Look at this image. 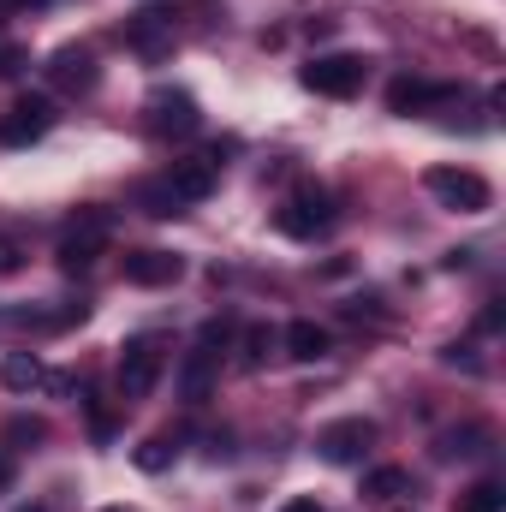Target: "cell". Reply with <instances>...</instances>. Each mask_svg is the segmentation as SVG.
Instances as JSON below:
<instances>
[{
  "mask_svg": "<svg viewBox=\"0 0 506 512\" xmlns=\"http://www.w3.org/2000/svg\"><path fill=\"white\" fill-rule=\"evenodd\" d=\"M126 42L143 48V54H161V42H167V12H137L126 24Z\"/></svg>",
  "mask_w": 506,
  "mask_h": 512,
  "instance_id": "9a60e30c",
  "label": "cell"
},
{
  "mask_svg": "<svg viewBox=\"0 0 506 512\" xmlns=\"http://www.w3.org/2000/svg\"><path fill=\"white\" fill-rule=\"evenodd\" d=\"M18 262H24V251L12 239H0V274H18Z\"/></svg>",
  "mask_w": 506,
  "mask_h": 512,
  "instance_id": "d4e9b609",
  "label": "cell"
},
{
  "mask_svg": "<svg viewBox=\"0 0 506 512\" xmlns=\"http://www.w3.org/2000/svg\"><path fill=\"white\" fill-rule=\"evenodd\" d=\"M6 483H12V459L0 453V489H6Z\"/></svg>",
  "mask_w": 506,
  "mask_h": 512,
  "instance_id": "4316f807",
  "label": "cell"
},
{
  "mask_svg": "<svg viewBox=\"0 0 506 512\" xmlns=\"http://www.w3.org/2000/svg\"><path fill=\"white\" fill-rule=\"evenodd\" d=\"M161 179H167V191H173L179 209H185V203H203V197L215 191V161H173Z\"/></svg>",
  "mask_w": 506,
  "mask_h": 512,
  "instance_id": "30bf717a",
  "label": "cell"
},
{
  "mask_svg": "<svg viewBox=\"0 0 506 512\" xmlns=\"http://www.w3.org/2000/svg\"><path fill=\"white\" fill-rule=\"evenodd\" d=\"M42 364L30 358V352H12V358H0V382L12 387V393H30V387H42Z\"/></svg>",
  "mask_w": 506,
  "mask_h": 512,
  "instance_id": "2e32d148",
  "label": "cell"
},
{
  "mask_svg": "<svg viewBox=\"0 0 506 512\" xmlns=\"http://www.w3.org/2000/svg\"><path fill=\"white\" fill-rule=\"evenodd\" d=\"M131 197H137V209H143V215H179V197L167 191V179H143Z\"/></svg>",
  "mask_w": 506,
  "mask_h": 512,
  "instance_id": "ffe728a7",
  "label": "cell"
},
{
  "mask_svg": "<svg viewBox=\"0 0 506 512\" xmlns=\"http://www.w3.org/2000/svg\"><path fill=\"white\" fill-rule=\"evenodd\" d=\"M42 72H48V84H54L60 96H90V90H96V78H102V66H96V54H90V48H60Z\"/></svg>",
  "mask_w": 506,
  "mask_h": 512,
  "instance_id": "52a82bcc",
  "label": "cell"
},
{
  "mask_svg": "<svg viewBox=\"0 0 506 512\" xmlns=\"http://www.w3.org/2000/svg\"><path fill=\"white\" fill-rule=\"evenodd\" d=\"M370 447H376V423H370V417H340V423H328V429L316 435V453H322L328 465H358Z\"/></svg>",
  "mask_w": 506,
  "mask_h": 512,
  "instance_id": "5b68a950",
  "label": "cell"
},
{
  "mask_svg": "<svg viewBox=\"0 0 506 512\" xmlns=\"http://www.w3.org/2000/svg\"><path fill=\"white\" fill-rule=\"evenodd\" d=\"M280 512H322V507H316V495H298V501H286Z\"/></svg>",
  "mask_w": 506,
  "mask_h": 512,
  "instance_id": "484cf974",
  "label": "cell"
},
{
  "mask_svg": "<svg viewBox=\"0 0 506 512\" xmlns=\"http://www.w3.org/2000/svg\"><path fill=\"white\" fill-rule=\"evenodd\" d=\"M274 227H280L286 239H316V233L334 227V197H328L322 185H298V191L274 209Z\"/></svg>",
  "mask_w": 506,
  "mask_h": 512,
  "instance_id": "7a4b0ae2",
  "label": "cell"
},
{
  "mask_svg": "<svg viewBox=\"0 0 506 512\" xmlns=\"http://www.w3.org/2000/svg\"><path fill=\"white\" fill-rule=\"evenodd\" d=\"M102 251H108V215H84V221L60 239V251H54V256H60V268H66V274H78V268H90Z\"/></svg>",
  "mask_w": 506,
  "mask_h": 512,
  "instance_id": "9c48e42d",
  "label": "cell"
},
{
  "mask_svg": "<svg viewBox=\"0 0 506 512\" xmlns=\"http://www.w3.org/2000/svg\"><path fill=\"white\" fill-rule=\"evenodd\" d=\"M167 465H173V441L167 435H149L137 447V471H167Z\"/></svg>",
  "mask_w": 506,
  "mask_h": 512,
  "instance_id": "7402d4cb",
  "label": "cell"
},
{
  "mask_svg": "<svg viewBox=\"0 0 506 512\" xmlns=\"http://www.w3.org/2000/svg\"><path fill=\"white\" fill-rule=\"evenodd\" d=\"M459 512H506V489L495 477H483V483H471V489L459 495Z\"/></svg>",
  "mask_w": 506,
  "mask_h": 512,
  "instance_id": "d6986e66",
  "label": "cell"
},
{
  "mask_svg": "<svg viewBox=\"0 0 506 512\" xmlns=\"http://www.w3.org/2000/svg\"><path fill=\"white\" fill-rule=\"evenodd\" d=\"M364 54H316L310 66H304V90H316V96H334V102H346V96H358L364 90Z\"/></svg>",
  "mask_w": 506,
  "mask_h": 512,
  "instance_id": "3957f363",
  "label": "cell"
},
{
  "mask_svg": "<svg viewBox=\"0 0 506 512\" xmlns=\"http://www.w3.org/2000/svg\"><path fill=\"white\" fill-rule=\"evenodd\" d=\"M364 495L370 501H399V495H411V471H399V465H381L364 477Z\"/></svg>",
  "mask_w": 506,
  "mask_h": 512,
  "instance_id": "e0dca14e",
  "label": "cell"
},
{
  "mask_svg": "<svg viewBox=\"0 0 506 512\" xmlns=\"http://www.w3.org/2000/svg\"><path fill=\"white\" fill-rule=\"evenodd\" d=\"M18 512H48V507H18Z\"/></svg>",
  "mask_w": 506,
  "mask_h": 512,
  "instance_id": "83f0119b",
  "label": "cell"
},
{
  "mask_svg": "<svg viewBox=\"0 0 506 512\" xmlns=\"http://www.w3.org/2000/svg\"><path fill=\"white\" fill-rule=\"evenodd\" d=\"M274 346H280V334H274L268 322H256V328H245V340H239V358H245V370H262Z\"/></svg>",
  "mask_w": 506,
  "mask_h": 512,
  "instance_id": "ac0fdd59",
  "label": "cell"
},
{
  "mask_svg": "<svg viewBox=\"0 0 506 512\" xmlns=\"http://www.w3.org/2000/svg\"><path fill=\"white\" fill-rule=\"evenodd\" d=\"M447 96H453V84H423V78H393L387 84V108L393 114H423V108H435Z\"/></svg>",
  "mask_w": 506,
  "mask_h": 512,
  "instance_id": "7c38bea8",
  "label": "cell"
},
{
  "mask_svg": "<svg viewBox=\"0 0 506 512\" xmlns=\"http://www.w3.org/2000/svg\"><path fill=\"white\" fill-rule=\"evenodd\" d=\"M6 441H18V447H24V441H48V423H42V417H12V423H6Z\"/></svg>",
  "mask_w": 506,
  "mask_h": 512,
  "instance_id": "603a6c76",
  "label": "cell"
},
{
  "mask_svg": "<svg viewBox=\"0 0 506 512\" xmlns=\"http://www.w3.org/2000/svg\"><path fill=\"white\" fill-rule=\"evenodd\" d=\"M185 274V262L173 251H131L126 256V280L131 286H173Z\"/></svg>",
  "mask_w": 506,
  "mask_h": 512,
  "instance_id": "8fae6325",
  "label": "cell"
},
{
  "mask_svg": "<svg viewBox=\"0 0 506 512\" xmlns=\"http://www.w3.org/2000/svg\"><path fill=\"white\" fill-rule=\"evenodd\" d=\"M423 185H429V197H435V203H447V209H459V215H483V209L495 203L489 179H483V173H471V167H429V173H423Z\"/></svg>",
  "mask_w": 506,
  "mask_h": 512,
  "instance_id": "6da1fadb",
  "label": "cell"
},
{
  "mask_svg": "<svg viewBox=\"0 0 506 512\" xmlns=\"http://www.w3.org/2000/svg\"><path fill=\"white\" fill-rule=\"evenodd\" d=\"M161 370H167L161 340H126V352H120V393L126 399H149L155 382H161Z\"/></svg>",
  "mask_w": 506,
  "mask_h": 512,
  "instance_id": "277c9868",
  "label": "cell"
},
{
  "mask_svg": "<svg viewBox=\"0 0 506 512\" xmlns=\"http://www.w3.org/2000/svg\"><path fill=\"white\" fill-rule=\"evenodd\" d=\"M54 131V102L48 96H18L0 120V143H36Z\"/></svg>",
  "mask_w": 506,
  "mask_h": 512,
  "instance_id": "ba28073f",
  "label": "cell"
},
{
  "mask_svg": "<svg viewBox=\"0 0 506 512\" xmlns=\"http://www.w3.org/2000/svg\"><path fill=\"white\" fill-rule=\"evenodd\" d=\"M18 66H24V48L18 42H0V78H12Z\"/></svg>",
  "mask_w": 506,
  "mask_h": 512,
  "instance_id": "cb8c5ba5",
  "label": "cell"
},
{
  "mask_svg": "<svg viewBox=\"0 0 506 512\" xmlns=\"http://www.w3.org/2000/svg\"><path fill=\"white\" fill-rule=\"evenodd\" d=\"M477 441H489V435H483V429H453V435H441L435 453H441V459H471V453H483Z\"/></svg>",
  "mask_w": 506,
  "mask_h": 512,
  "instance_id": "44dd1931",
  "label": "cell"
},
{
  "mask_svg": "<svg viewBox=\"0 0 506 512\" xmlns=\"http://www.w3.org/2000/svg\"><path fill=\"white\" fill-rule=\"evenodd\" d=\"M328 328L322 322H292L286 328V358H298V364H316V358H328Z\"/></svg>",
  "mask_w": 506,
  "mask_h": 512,
  "instance_id": "5bb4252c",
  "label": "cell"
},
{
  "mask_svg": "<svg viewBox=\"0 0 506 512\" xmlns=\"http://www.w3.org/2000/svg\"><path fill=\"white\" fill-rule=\"evenodd\" d=\"M215 364H221V352H209V346L185 352V364H179V393H185L191 405L209 399V387H215Z\"/></svg>",
  "mask_w": 506,
  "mask_h": 512,
  "instance_id": "4fadbf2b",
  "label": "cell"
},
{
  "mask_svg": "<svg viewBox=\"0 0 506 512\" xmlns=\"http://www.w3.org/2000/svg\"><path fill=\"white\" fill-rule=\"evenodd\" d=\"M102 512H131V507H102Z\"/></svg>",
  "mask_w": 506,
  "mask_h": 512,
  "instance_id": "f1b7e54d",
  "label": "cell"
},
{
  "mask_svg": "<svg viewBox=\"0 0 506 512\" xmlns=\"http://www.w3.org/2000/svg\"><path fill=\"white\" fill-rule=\"evenodd\" d=\"M143 114H149V131H161V137H191V131L203 126L197 96H185V90H155L143 102Z\"/></svg>",
  "mask_w": 506,
  "mask_h": 512,
  "instance_id": "8992f818",
  "label": "cell"
}]
</instances>
